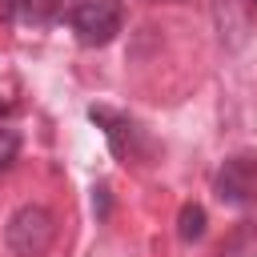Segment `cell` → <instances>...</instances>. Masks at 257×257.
<instances>
[{
    "instance_id": "cell-1",
    "label": "cell",
    "mask_w": 257,
    "mask_h": 257,
    "mask_svg": "<svg viewBox=\"0 0 257 257\" xmlns=\"http://www.w3.org/2000/svg\"><path fill=\"white\" fill-rule=\"evenodd\" d=\"M4 241L16 257H44L56 241V221L44 205H20L12 217H8V229H4Z\"/></svg>"
},
{
    "instance_id": "cell-2",
    "label": "cell",
    "mask_w": 257,
    "mask_h": 257,
    "mask_svg": "<svg viewBox=\"0 0 257 257\" xmlns=\"http://www.w3.org/2000/svg\"><path fill=\"white\" fill-rule=\"evenodd\" d=\"M120 20H124V12H120L116 0H80V4L68 12V24H72L76 40L88 44V48L108 44V40L120 32Z\"/></svg>"
},
{
    "instance_id": "cell-3",
    "label": "cell",
    "mask_w": 257,
    "mask_h": 257,
    "mask_svg": "<svg viewBox=\"0 0 257 257\" xmlns=\"http://www.w3.org/2000/svg\"><path fill=\"white\" fill-rule=\"evenodd\" d=\"M217 197H221V205H233V209H241L257 197V153H237L221 165Z\"/></svg>"
},
{
    "instance_id": "cell-4",
    "label": "cell",
    "mask_w": 257,
    "mask_h": 257,
    "mask_svg": "<svg viewBox=\"0 0 257 257\" xmlns=\"http://www.w3.org/2000/svg\"><path fill=\"white\" fill-rule=\"evenodd\" d=\"M88 116L96 120V124H104V137H108V149L116 153V157H128V145H133V120L128 116H116V112H108V108H88Z\"/></svg>"
},
{
    "instance_id": "cell-5",
    "label": "cell",
    "mask_w": 257,
    "mask_h": 257,
    "mask_svg": "<svg viewBox=\"0 0 257 257\" xmlns=\"http://www.w3.org/2000/svg\"><path fill=\"white\" fill-rule=\"evenodd\" d=\"M177 233H181V241H201L205 237V209L201 205H185L181 217H177Z\"/></svg>"
},
{
    "instance_id": "cell-6",
    "label": "cell",
    "mask_w": 257,
    "mask_h": 257,
    "mask_svg": "<svg viewBox=\"0 0 257 257\" xmlns=\"http://www.w3.org/2000/svg\"><path fill=\"white\" fill-rule=\"evenodd\" d=\"M60 8H64V0H20V12H24V20H32V24L56 20Z\"/></svg>"
},
{
    "instance_id": "cell-7",
    "label": "cell",
    "mask_w": 257,
    "mask_h": 257,
    "mask_svg": "<svg viewBox=\"0 0 257 257\" xmlns=\"http://www.w3.org/2000/svg\"><path fill=\"white\" fill-rule=\"evenodd\" d=\"M16 153H20V133L8 128V124H0V173L16 161Z\"/></svg>"
},
{
    "instance_id": "cell-8",
    "label": "cell",
    "mask_w": 257,
    "mask_h": 257,
    "mask_svg": "<svg viewBox=\"0 0 257 257\" xmlns=\"http://www.w3.org/2000/svg\"><path fill=\"white\" fill-rule=\"evenodd\" d=\"M92 205H96V213H100V217H108V189H104V185L92 193Z\"/></svg>"
},
{
    "instance_id": "cell-9",
    "label": "cell",
    "mask_w": 257,
    "mask_h": 257,
    "mask_svg": "<svg viewBox=\"0 0 257 257\" xmlns=\"http://www.w3.org/2000/svg\"><path fill=\"white\" fill-rule=\"evenodd\" d=\"M16 8H20V0H0V20H12Z\"/></svg>"
},
{
    "instance_id": "cell-10",
    "label": "cell",
    "mask_w": 257,
    "mask_h": 257,
    "mask_svg": "<svg viewBox=\"0 0 257 257\" xmlns=\"http://www.w3.org/2000/svg\"><path fill=\"white\" fill-rule=\"evenodd\" d=\"M149 4H161V0H149ZM169 4H181V0H169Z\"/></svg>"
},
{
    "instance_id": "cell-11",
    "label": "cell",
    "mask_w": 257,
    "mask_h": 257,
    "mask_svg": "<svg viewBox=\"0 0 257 257\" xmlns=\"http://www.w3.org/2000/svg\"><path fill=\"white\" fill-rule=\"evenodd\" d=\"M253 4H257V0H253Z\"/></svg>"
}]
</instances>
